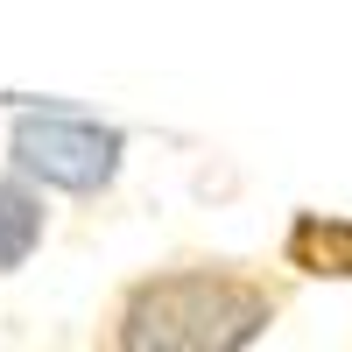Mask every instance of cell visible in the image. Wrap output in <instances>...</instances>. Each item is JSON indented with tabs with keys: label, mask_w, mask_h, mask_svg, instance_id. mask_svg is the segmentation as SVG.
<instances>
[{
	"label": "cell",
	"mask_w": 352,
	"mask_h": 352,
	"mask_svg": "<svg viewBox=\"0 0 352 352\" xmlns=\"http://www.w3.org/2000/svg\"><path fill=\"white\" fill-rule=\"evenodd\" d=\"M43 232H50V212H43V197L28 190V176H0V275H14L36 261L43 247Z\"/></svg>",
	"instance_id": "277c9868"
},
{
	"label": "cell",
	"mask_w": 352,
	"mask_h": 352,
	"mask_svg": "<svg viewBox=\"0 0 352 352\" xmlns=\"http://www.w3.org/2000/svg\"><path fill=\"white\" fill-rule=\"evenodd\" d=\"M8 155L28 184L43 190H64V197H99L113 190L127 155V134L92 120V113H71V106H43V113H21L8 127Z\"/></svg>",
	"instance_id": "7a4b0ae2"
},
{
	"label": "cell",
	"mask_w": 352,
	"mask_h": 352,
	"mask_svg": "<svg viewBox=\"0 0 352 352\" xmlns=\"http://www.w3.org/2000/svg\"><path fill=\"white\" fill-rule=\"evenodd\" d=\"M282 296L232 261H176L120 289L106 345L120 352H247L268 338Z\"/></svg>",
	"instance_id": "6da1fadb"
},
{
	"label": "cell",
	"mask_w": 352,
	"mask_h": 352,
	"mask_svg": "<svg viewBox=\"0 0 352 352\" xmlns=\"http://www.w3.org/2000/svg\"><path fill=\"white\" fill-rule=\"evenodd\" d=\"M282 261L296 275H317V282H352V219L296 212L289 232H282Z\"/></svg>",
	"instance_id": "3957f363"
}]
</instances>
